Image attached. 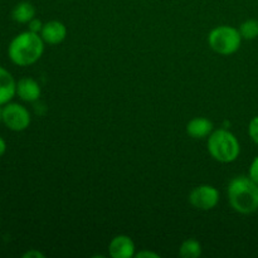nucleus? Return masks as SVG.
I'll return each instance as SVG.
<instances>
[{"label": "nucleus", "instance_id": "obj_1", "mask_svg": "<svg viewBox=\"0 0 258 258\" xmlns=\"http://www.w3.org/2000/svg\"><path fill=\"white\" fill-rule=\"evenodd\" d=\"M44 52V40L39 33L23 32L15 35L8 47V55L14 64L19 67L34 64Z\"/></svg>", "mask_w": 258, "mask_h": 258}, {"label": "nucleus", "instance_id": "obj_2", "mask_svg": "<svg viewBox=\"0 0 258 258\" xmlns=\"http://www.w3.org/2000/svg\"><path fill=\"white\" fill-rule=\"evenodd\" d=\"M232 208L241 214H251L258 209V184L249 176H236L227 189Z\"/></svg>", "mask_w": 258, "mask_h": 258}, {"label": "nucleus", "instance_id": "obj_3", "mask_svg": "<svg viewBox=\"0 0 258 258\" xmlns=\"http://www.w3.org/2000/svg\"><path fill=\"white\" fill-rule=\"evenodd\" d=\"M208 151L214 160L229 164L236 161L239 156L241 145L234 134L224 128H219L209 135Z\"/></svg>", "mask_w": 258, "mask_h": 258}, {"label": "nucleus", "instance_id": "obj_4", "mask_svg": "<svg viewBox=\"0 0 258 258\" xmlns=\"http://www.w3.org/2000/svg\"><path fill=\"white\" fill-rule=\"evenodd\" d=\"M242 39L243 38L239 29L229 25H221L209 33L208 44L218 54L231 55L239 49Z\"/></svg>", "mask_w": 258, "mask_h": 258}, {"label": "nucleus", "instance_id": "obj_5", "mask_svg": "<svg viewBox=\"0 0 258 258\" xmlns=\"http://www.w3.org/2000/svg\"><path fill=\"white\" fill-rule=\"evenodd\" d=\"M3 123L15 133L27 130L30 125L29 111L19 103H7L3 107Z\"/></svg>", "mask_w": 258, "mask_h": 258}, {"label": "nucleus", "instance_id": "obj_6", "mask_svg": "<svg viewBox=\"0 0 258 258\" xmlns=\"http://www.w3.org/2000/svg\"><path fill=\"white\" fill-rule=\"evenodd\" d=\"M189 203L198 211H212L219 203V191L213 185L196 186L189 194Z\"/></svg>", "mask_w": 258, "mask_h": 258}, {"label": "nucleus", "instance_id": "obj_7", "mask_svg": "<svg viewBox=\"0 0 258 258\" xmlns=\"http://www.w3.org/2000/svg\"><path fill=\"white\" fill-rule=\"evenodd\" d=\"M108 252L112 258H131L135 256V243L125 234H120L111 239Z\"/></svg>", "mask_w": 258, "mask_h": 258}, {"label": "nucleus", "instance_id": "obj_8", "mask_svg": "<svg viewBox=\"0 0 258 258\" xmlns=\"http://www.w3.org/2000/svg\"><path fill=\"white\" fill-rule=\"evenodd\" d=\"M40 37L43 38L44 43H48V44H59L67 37V28L62 22L50 20L43 24Z\"/></svg>", "mask_w": 258, "mask_h": 258}, {"label": "nucleus", "instance_id": "obj_9", "mask_svg": "<svg viewBox=\"0 0 258 258\" xmlns=\"http://www.w3.org/2000/svg\"><path fill=\"white\" fill-rule=\"evenodd\" d=\"M40 86L35 80L24 77L17 82V95L25 102H35L40 97Z\"/></svg>", "mask_w": 258, "mask_h": 258}, {"label": "nucleus", "instance_id": "obj_10", "mask_svg": "<svg viewBox=\"0 0 258 258\" xmlns=\"http://www.w3.org/2000/svg\"><path fill=\"white\" fill-rule=\"evenodd\" d=\"M17 95V82L12 73L0 66V106H4Z\"/></svg>", "mask_w": 258, "mask_h": 258}, {"label": "nucleus", "instance_id": "obj_11", "mask_svg": "<svg viewBox=\"0 0 258 258\" xmlns=\"http://www.w3.org/2000/svg\"><path fill=\"white\" fill-rule=\"evenodd\" d=\"M213 133V122L206 117H196L186 123V134L194 139H204Z\"/></svg>", "mask_w": 258, "mask_h": 258}, {"label": "nucleus", "instance_id": "obj_12", "mask_svg": "<svg viewBox=\"0 0 258 258\" xmlns=\"http://www.w3.org/2000/svg\"><path fill=\"white\" fill-rule=\"evenodd\" d=\"M13 19L20 24L29 23L35 17V8L29 2H20L14 7L12 12Z\"/></svg>", "mask_w": 258, "mask_h": 258}, {"label": "nucleus", "instance_id": "obj_13", "mask_svg": "<svg viewBox=\"0 0 258 258\" xmlns=\"http://www.w3.org/2000/svg\"><path fill=\"white\" fill-rule=\"evenodd\" d=\"M179 254L183 258H198L202 254V244L194 238L185 239L181 243Z\"/></svg>", "mask_w": 258, "mask_h": 258}, {"label": "nucleus", "instance_id": "obj_14", "mask_svg": "<svg viewBox=\"0 0 258 258\" xmlns=\"http://www.w3.org/2000/svg\"><path fill=\"white\" fill-rule=\"evenodd\" d=\"M239 33H241L243 39H256L258 37V20L248 19L242 23L241 27H239Z\"/></svg>", "mask_w": 258, "mask_h": 258}, {"label": "nucleus", "instance_id": "obj_15", "mask_svg": "<svg viewBox=\"0 0 258 258\" xmlns=\"http://www.w3.org/2000/svg\"><path fill=\"white\" fill-rule=\"evenodd\" d=\"M248 135L252 139L253 143H256L258 145V116L253 117L251 120L248 125Z\"/></svg>", "mask_w": 258, "mask_h": 258}, {"label": "nucleus", "instance_id": "obj_16", "mask_svg": "<svg viewBox=\"0 0 258 258\" xmlns=\"http://www.w3.org/2000/svg\"><path fill=\"white\" fill-rule=\"evenodd\" d=\"M248 176L254 181V183L258 184V155L251 163V166H249L248 170Z\"/></svg>", "mask_w": 258, "mask_h": 258}, {"label": "nucleus", "instance_id": "obj_17", "mask_svg": "<svg viewBox=\"0 0 258 258\" xmlns=\"http://www.w3.org/2000/svg\"><path fill=\"white\" fill-rule=\"evenodd\" d=\"M28 24H29L30 32H34V33H40V30H42L43 28V23L40 22L39 19H35V18H33Z\"/></svg>", "mask_w": 258, "mask_h": 258}, {"label": "nucleus", "instance_id": "obj_18", "mask_svg": "<svg viewBox=\"0 0 258 258\" xmlns=\"http://www.w3.org/2000/svg\"><path fill=\"white\" fill-rule=\"evenodd\" d=\"M23 258H44V254L42 252L37 251V249H30V251L25 252L23 254Z\"/></svg>", "mask_w": 258, "mask_h": 258}, {"label": "nucleus", "instance_id": "obj_19", "mask_svg": "<svg viewBox=\"0 0 258 258\" xmlns=\"http://www.w3.org/2000/svg\"><path fill=\"white\" fill-rule=\"evenodd\" d=\"M135 257L138 258H159L158 253H155V252H151V251H141L139 252V253L135 254Z\"/></svg>", "mask_w": 258, "mask_h": 258}, {"label": "nucleus", "instance_id": "obj_20", "mask_svg": "<svg viewBox=\"0 0 258 258\" xmlns=\"http://www.w3.org/2000/svg\"><path fill=\"white\" fill-rule=\"evenodd\" d=\"M5 151H7V143H5L4 139L0 136V158H2L3 155L5 154Z\"/></svg>", "mask_w": 258, "mask_h": 258}, {"label": "nucleus", "instance_id": "obj_21", "mask_svg": "<svg viewBox=\"0 0 258 258\" xmlns=\"http://www.w3.org/2000/svg\"><path fill=\"white\" fill-rule=\"evenodd\" d=\"M0 122H3V106H0Z\"/></svg>", "mask_w": 258, "mask_h": 258}]
</instances>
